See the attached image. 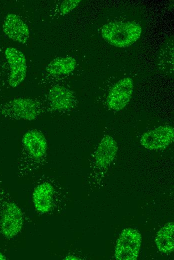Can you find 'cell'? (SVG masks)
I'll return each mask as SVG.
<instances>
[{
  "instance_id": "6da1fadb",
  "label": "cell",
  "mask_w": 174,
  "mask_h": 260,
  "mask_svg": "<svg viewBox=\"0 0 174 260\" xmlns=\"http://www.w3.org/2000/svg\"><path fill=\"white\" fill-rule=\"evenodd\" d=\"M102 38L116 47L129 46L140 38V26L134 22H112L104 25L101 30Z\"/></svg>"
},
{
  "instance_id": "7a4b0ae2",
  "label": "cell",
  "mask_w": 174,
  "mask_h": 260,
  "mask_svg": "<svg viewBox=\"0 0 174 260\" xmlns=\"http://www.w3.org/2000/svg\"><path fill=\"white\" fill-rule=\"evenodd\" d=\"M142 236L136 229L126 228L117 240L114 256L118 260H136L142 243Z\"/></svg>"
},
{
  "instance_id": "3957f363",
  "label": "cell",
  "mask_w": 174,
  "mask_h": 260,
  "mask_svg": "<svg viewBox=\"0 0 174 260\" xmlns=\"http://www.w3.org/2000/svg\"><path fill=\"white\" fill-rule=\"evenodd\" d=\"M2 115L14 119L32 121L40 112L38 104L34 100L25 98H18L5 104L1 108Z\"/></svg>"
},
{
  "instance_id": "277c9868",
  "label": "cell",
  "mask_w": 174,
  "mask_h": 260,
  "mask_svg": "<svg viewBox=\"0 0 174 260\" xmlns=\"http://www.w3.org/2000/svg\"><path fill=\"white\" fill-rule=\"evenodd\" d=\"M23 222L20 208L14 202L6 203L0 219V230L2 235L8 238L14 237L22 230Z\"/></svg>"
},
{
  "instance_id": "5b68a950",
  "label": "cell",
  "mask_w": 174,
  "mask_h": 260,
  "mask_svg": "<svg viewBox=\"0 0 174 260\" xmlns=\"http://www.w3.org/2000/svg\"><path fill=\"white\" fill-rule=\"evenodd\" d=\"M174 140V128L170 126H160L144 133L140 142L149 150H159L167 148Z\"/></svg>"
},
{
  "instance_id": "8992f818",
  "label": "cell",
  "mask_w": 174,
  "mask_h": 260,
  "mask_svg": "<svg viewBox=\"0 0 174 260\" xmlns=\"http://www.w3.org/2000/svg\"><path fill=\"white\" fill-rule=\"evenodd\" d=\"M134 90V82L130 78H122L110 90L106 104L110 109L118 111L124 108L130 101Z\"/></svg>"
},
{
  "instance_id": "52a82bcc",
  "label": "cell",
  "mask_w": 174,
  "mask_h": 260,
  "mask_svg": "<svg viewBox=\"0 0 174 260\" xmlns=\"http://www.w3.org/2000/svg\"><path fill=\"white\" fill-rule=\"evenodd\" d=\"M4 55L10 68L8 83L11 87L14 88L20 85L26 76V58L20 50L10 46L6 49Z\"/></svg>"
},
{
  "instance_id": "ba28073f",
  "label": "cell",
  "mask_w": 174,
  "mask_h": 260,
  "mask_svg": "<svg viewBox=\"0 0 174 260\" xmlns=\"http://www.w3.org/2000/svg\"><path fill=\"white\" fill-rule=\"evenodd\" d=\"M22 144L28 154L34 160L42 159L46 154L47 140L44 134L38 130L26 131L22 136Z\"/></svg>"
},
{
  "instance_id": "9c48e42d",
  "label": "cell",
  "mask_w": 174,
  "mask_h": 260,
  "mask_svg": "<svg viewBox=\"0 0 174 260\" xmlns=\"http://www.w3.org/2000/svg\"><path fill=\"white\" fill-rule=\"evenodd\" d=\"M2 30L6 36L14 42L25 44L30 36L26 24L17 14H9L4 18Z\"/></svg>"
},
{
  "instance_id": "30bf717a",
  "label": "cell",
  "mask_w": 174,
  "mask_h": 260,
  "mask_svg": "<svg viewBox=\"0 0 174 260\" xmlns=\"http://www.w3.org/2000/svg\"><path fill=\"white\" fill-rule=\"evenodd\" d=\"M54 189L52 184L48 182L38 185L34 190L32 200L36 210L44 214L51 210Z\"/></svg>"
},
{
  "instance_id": "8fae6325",
  "label": "cell",
  "mask_w": 174,
  "mask_h": 260,
  "mask_svg": "<svg viewBox=\"0 0 174 260\" xmlns=\"http://www.w3.org/2000/svg\"><path fill=\"white\" fill-rule=\"evenodd\" d=\"M118 150L116 142L112 136H104L94 153L96 164L100 168H108L115 158Z\"/></svg>"
},
{
  "instance_id": "7c38bea8",
  "label": "cell",
  "mask_w": 174,
  "mask_h": 260,
  "mask_svg": "<svg viewBox=\"0 0 174 260\" xmlns=\"http://www.w3.org/2000/svg\"><path fill=\"white\" fill-rule=\"evenodd\" d=\"M48 100L51 108L58 111L69 110L73 106L74 102L72 92L60 85H55L50 88Z\"/></svg>"
},
{
  "instance_id": "4fadbf2b",
  "label": "cell",
  "mask_w": 174,
  "mask_h": 260,
  "mask_svg": "<svg viewBox=\"0 0 174 260\" xmlns=\"http://www.w3.org/2000/svg\"><path fill=\"white\" fill-rule=\"evenodd\" d=\"M174 224L170 222L164 224L157 232L155 242L158 250L164 254L174 250Z\"/></svg>"
},
{
  "instance_id": "5bb4252c",
  "label": "cell",
  "mask_w": 174,
  "mask_h": 260,
  "mask_svg": "<svg viewBox=\"0 0 174 260\" xmlns=\"http://www.w3.org/2000/svg\"><path fill=\"white\" fill-rule=\"evenodd\" d=\"M76 60L70 56L58 57L51 61L46 67V72L52 76L68 74L76 68Z\"/></svg>"
},
{
  "instance_id": "9a60e30c",
  "label": "cell",
  "mask_w": 174,
  "mask_h": 260,
  "mask_svg": "<svg viewBox=\"0 0 174 260\" xmlns=\"http://www.w3.org/2000/svg\"><path fill=\"white\" fill-rule=\"evenodd\" d=\"M160 51L158 63L160 66H174V44L173 42H168L164 44Z\"/></svg>"
},
{
  "instance_id": "2e32d148",
  "label": "cell",
  "mask_w": 174,
  "mask_h": 260,
  "mask_svg": "<svg viewBox=\"0 0 174 260\" xmlns=\"http://www.w3.org/2000/svg\"><path fill=\"white\" fill-rule=\"evenodd\" d=\"M80 2V0H66L63 1L60 7V11L62 14H66L75 8Z\"/></svg>"
},
{
  "instance_id": "e0dca14e",
  "label": "cell",
  "mask_w": 174,
  "mask_h": 260,
  "mask_svg": "<svg viewBox=\"0 0 174 260\" xmlns=\"http://www.w3.org/2000/svg\"><path fill=\"white\" fill-rule=\"evenodd\" d=\"M64 260H80V258L74 255H68L64 258Z\"/></svg>"
},
{
  "instance_id": "ac0fdd59",
  "label": "cell",
  "mask_w": 174,
  "mask_h": 260,
  "mask_svg": "<svg viewBox=\"0 0 174 260\" xmlns=\"http://www.w3.org/2000/svg\"><path fill=\"white\" fill-rule=\"evenodd\" d=\"M5 259L6 257L4 256V255H3L2 253L0 252V260H2Z\"/></svg>"
}]
</instances>
